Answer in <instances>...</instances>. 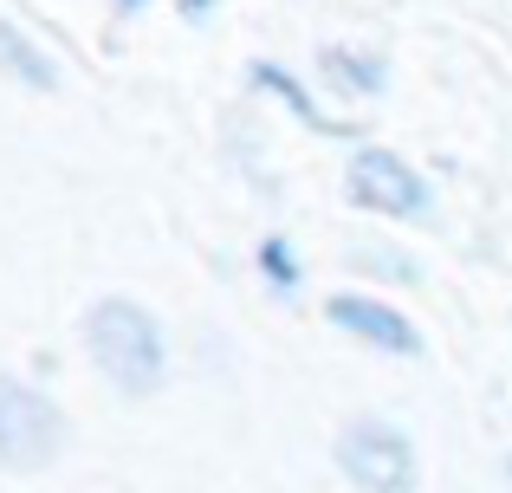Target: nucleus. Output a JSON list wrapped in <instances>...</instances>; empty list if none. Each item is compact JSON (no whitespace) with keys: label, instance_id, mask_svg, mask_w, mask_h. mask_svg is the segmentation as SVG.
I'll list each match as a JSON object with an SVG mask.
<instances>
[{"label":"nucleus","instance_id":"f257e3e1","mask_svg":"<svg viewBox=\"0 0 512 493\" xmlns=\"http://www.w3.org/2000/svg\"><path fill=\"white\" fill-rule=\"evenodd\" d=\"M85 344H91V364L124 396H150L163 383V331L124 292H111V299H98L85 312Z\"/></svg>","mask_w":512,"mask_h":493},{"label":"nucleus","instance_id":"f03ea898","mask_svg":"<svg viewBox=\"0 0 512 493\" xmlns=\"http://www.w3.org/2000/svg\"><path fill=\"white\" fill-rule=\"evenodd\" d=\"M72 442V422L59 416L46 390L0 370V468L7 474H46Z\"/></svg>","mask_w":512,"mask_h":493},{"label":"nucleus","instance_id":"7ed1b4c3","mask_svg":"<svg viewBox=\"0 0 512 493\" xmlns=\"http://www.w3.org/2000/svg\"><path fill=\"white\" fill-rule=\"evenodd\" d=\"M338 468L357 493H415V442L383 416H350L338 429Z\"/></svg>","mask_w":512,"mask_h":493},{"label":"nucleus","instance_id":"20e7f679","mask_svg":"<svg viewBox=\"0 0 512 493\" xmlns=\"http://www.w3.org/2000/svg\"><path fill=\"white\" fill-rule=\"evenodd\" d=\"M350 202L383 208V215H422L428 208V182L415 176L396 150H357L350 156Z\"/></svg>","mask_w":512,"mask_h":493},{"label":"nucleus","instance_id":"39448f33","mask_svg":"<svg viewBox=\"0 0 512 493\" xmlns=\"http://www.w3.org/2000/svg\"><path fill=\"white\" fill-rule=\"evenodd\" d=\"M325 312H331V325L350 331V338H363L370 351H389V357H415V351H422V331H415L409 318L396 312V305H383V299H363V292H338V299H331Z\"/></svg>","mask_w":512,"mask_h":493},{"label":"nucleus","instance_id":"423d86ee","mask_svg":"<svg viewBox=\"0 0 512 493\" xmlns=\"http://www.w3.org/2000/svg\"><path fill=\"white\" fill-rule=\"evenodd\" d=\"M0 65H7V72H20L33 91H52V85H59V65H52L46 52H39L20 26H7V20H0Z\"/></svg>","mask_w":512,"mask_h":493},{"label":"nucleus","instance_id":"0eeeda50","mask_svg":"<svg viewBox=\"0 0 512 493\" xmlns=\"http://www.w3.org/2000/svg\"><path fill=\"white\" fill-rule=\"evenodd\" d=\"M253 78H260V85H273V91H279V98H286V104H292V111H299V117H312V124H325V117H318V104L305 98V91L292 85V78L279 72V65H266V59H260V65H253ZM325 130H331V124H325Z\"/></svg>","mask_w":512,"mask_h":493},{"label":"nucleus","instance_id":"6e6552de","mask_svg":"<svg viewBox=\"0 0 512 493\" xmlns=\"http://www.w3.org/2000/svg\"><path fill=\"white\" fill-rule=\"evenodd\" d=\"M260 266H266V273L279 279V286H292V279H299V266H292L286 241H266V247H260Z\"/></svg>","mask_w":512,"mask_h":493},{"label":"nucleus","instance_id":"1a4fd4ad","mask_svg":"<svg viewBox=\"0 0 512 493\" xmlns=\"http://www.w3.org/2000/svg\"><path fill=\"white\" fill-rule=\"evenodd\" d=\"M201 7H208V0H188V13H201Z\"/></svg>","mask_w":512,"mask_h":493},{"label":"nucleus","instance_id":"9d476101","mask_svg":"<svg viewBox=\"0 0 512 493\" xmlns=\"http://www.w3.org/2000/svg\"><path fill=\"white\" fill-rule=\"evenodd\" d=\"M506 474H512V455H506Z\"/></svg>","mask_w":512,"mask_h":493},{"label":"nucleus","instance_id":"9b49d317","mask_svg":"<svg viewBox=\"0 0 512 493\" xmlns=\"http://www.w3.org/2000/svg\"><path fill=\"white\" fill-rule=\"evenodd\" d=\"M124 7H137V0H124Z\"/></svg>","mask_w":512,"mask_h":493}]
</instances>
